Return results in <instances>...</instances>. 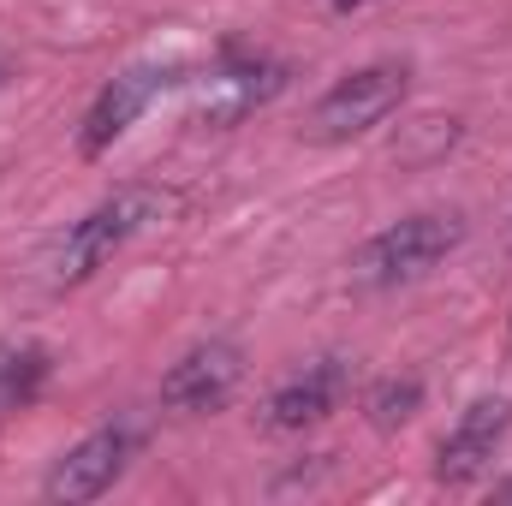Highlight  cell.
Here are the masks:
<instances>
[{"label":"cell","mask_w":512,"mask_h":506,"mask_svg":"<svg viewBox=\"0 0 512 506\" xmlns=\"http://www.w3.org/2000/svg\"><path fill=\"white\" fill-rule=\"evenodd\" d=\"M245 381V352L233 340H197L167 376H161V405L179 417H209L221 411Z\"/></svg>","instance_id":"cell-6"},{"label":"cell","mask_w":512,"mask_h":506,"mask_svg":"<svg viewBox=\"0 0 512 506\" xmlns=\"http://www.w3.org/2000/svg\"><path fill=\"white\" fill-rule=\"evenodd\" d=\"M161 215H167V191H155V185H120V191H108V197H102L96 209H84V215L66 227V239L54 245V286H78V280L102 274V268L126 251L143 227H155Z\"/></svg>","instance_id":"cell-1"},{"label":"cell","mask_w":512,"mask_h":506,"mask_svg":"<svg viewBox=\"0 0 512 506\" xmlns=\"http://www.w3.org/2000/svg\"><path fill=\"white\" fill-rule=\"evenodd\" d=\"M459 245H465V221H459V215H447V209H417V215L382 227L376 239H364V251L352 256V274H358V286L387 292V286L423 280L435 262H447Z\"/></svg>","instance_id":"cell-2"},{"label":"cell","mask_w":512,"mask_h":506,"mask_svg":"<svg viewBox=\"0 0 512 506\" xmlns=\"http://www.w3.org/2000/svg\"><path fill=\"white\" fill-rule=\"evenodd\" d=\"M417 405H423V376H387L370 393V423L376 429H399V423L417 417Z\"/></svg>","instance_id":"cell-11"},{"label":"cell","mask_w":512,"mask_h":506,"mask_svg":"<svg viewBox=\"0 0 512 506\" xmlns=\"http://www.w3.org/2000/svg\"><path fill=\"white\" fill-rule=\"evenodd\" d=\"M48 370H54L48 346H36V340H6V346H0V411L30 405V399L42 393Z\"/></svg>","instance_id":"cell-10"},{"label":"cell","mask_w":512,"mask_h":506,"mask_svg":"<svg viewBox=\"0 0 512 506\" xmlns=\"http://www.w3.org/2000/svg\"><path fill=\"white\" fill-rule=\"evenodd\" d=\"M286 90V66L262 60V54H227L221 66H209L203 78H191V120L209 131H227L251 120L256 108H268Z\"/></svg>","instance_id":"cell-4"},{"label":"cell","mask_w":512,"mask_h":506,"mask_svg":"<svg viewBox=\"0 0 512 506\" xmlns=\"http://www.w3.org/2000/svg\"><path fill=\"white\" fill-rule=\"evenodd\" d=\"M328 12H364V6H376V0H322Z\"/></svg>","instance_id":"cell-12"},{"label":"cell","mask_w":512,"mask_h":506,"mask_svg":"<svg viewBox=\"0 0 512 506\" xmlns=\"http://www.w3.org/2000/svg\"><path fill=\"white\" fill-rule=\"evenodd\" d=\"M507 429H512L507 399H471V405L459 411V423H453V429L441 435V447H435V477H441L447 489H471V483L495 465Z\"/></svg>","instance_id":"cell-8"},{"label":"cell","mask_w":512,"mask_h":506,"mask_svg":"<svg viewBox=\"0 0 512 506\" xmlns=\"http://www.w3.org/2000/svg\"><path fill=\"white\" fill-rule=\"evenodd\" d=\"M131 447H137V435H131L126 423H102V429H90L78 447H66V453L54 459V471H48L42 495H48V501H66V506L102 501V495L120 483Z\"/></svg>","instance_id":"cell-7"},{"label":"cell","mask_w":512,"mask_h":506,"mask_svg":"<svg viewBox=\"0 0 512 506\" xmlns=\"http://www.w3.org/2000/svg\"><path fill=\"white\" fill-rule=\"evenodd\" d=\"M495 495H501V501H512V483H501V489H495Z\"/></svg>","instance_id":"cell-13"},{"label":"cell","mask_w":512,"mask_h":506,"mask_svg":"<svg viewBox=\"0 0 512 506\" xmlns=\"http://www.w3.org/2000/svg\"><path fill=\"white\" fill-rule=\"evenodd\" d=\"M0 84H6V60H0Z\"/></svg>","instance_id":"cell-14"},{"label":"cell","mask_w":512,"mask_h":506,"mask_svg":"<svg viewBox=\"0 0 512 506\" xmlns=\"http://www.w3.org/2000/svg\"><path fill=\"white\" fill-rule=\"evenodd\" d=\"M179 78H185V72H179V66H161V60H137V66H126L120 78H108V84L96 90L84 126H78V149H84L90 161L108 155V149L149 114V102H155L167 84H179Z\"/></svg>","instance_id":"cell-5"},{"label":"cell","mask_w":512,"mask_h":506,"mask_svg":"<svg viewBox=\"0 0 512 506\" xmlns=\"http://www.w3.org/2000/svg\"><path fill=\"white\" fill-rule=\"evenodd\" d=\"M405 90H411V66H405V60H370V66L334 78V84L316 96L304 131H310L316 143H352V137H364V131L387 126V120L399 114Z\"/></svg>","instance_id":"cell-3"},{"label":"cell","mask_w":512,"mask_h":506,"mask_svg":"<svg viewBox=\"0 0 512 506\" xmlns=\"http://www.w3.org/2000/svg\"><path fill=\"white\" fill-rule=\"evenodd\" d=\"M346 381H352L346 358H334V352L310 358L304 370H292V376L268 393V405H262V429H274V435H304V429H316L328 411H340Z\"/></svg>","instance_id":"cell-9"}]
</instances>
